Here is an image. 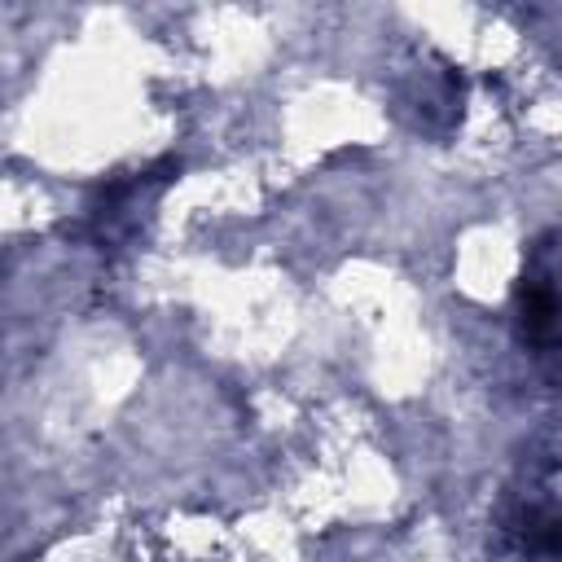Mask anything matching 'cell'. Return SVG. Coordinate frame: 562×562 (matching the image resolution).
<instances>
[{
	"instance_id": "obj_2",
	"label": "cell",
	"mask_w": 562,
	"mask_h": 562,
	"mask_svg": "<svg viewBox=\"0 0 562 562\" xmlns=\"http://www.w3.org/2000/svg\"><path fill=\"white\" fill-rule=\"evenodd\" d=\"M167 176H154V171H145V176H132V180H119V184H110L105 193H101V202L92 206V224H97V241H123V237H132L136 233V206H145L154 193H158V184H162Z\"/></svg>"
},
{
	"instance_id": "obj_1",
	"label": "cell",
	"mask_w": 562,
	"mask_h": 562,
	"mask_svg": "<svg viewBox=\"0 0 562 562\" xmlns=\"http://www.w3.org/2000/svg\"><path fill=\"white\" fill-rule=\"evenodd\" d=\"M518 338L536 351H562V233L536 241L518 281Z\"/></svg>"
}]
</instances>
